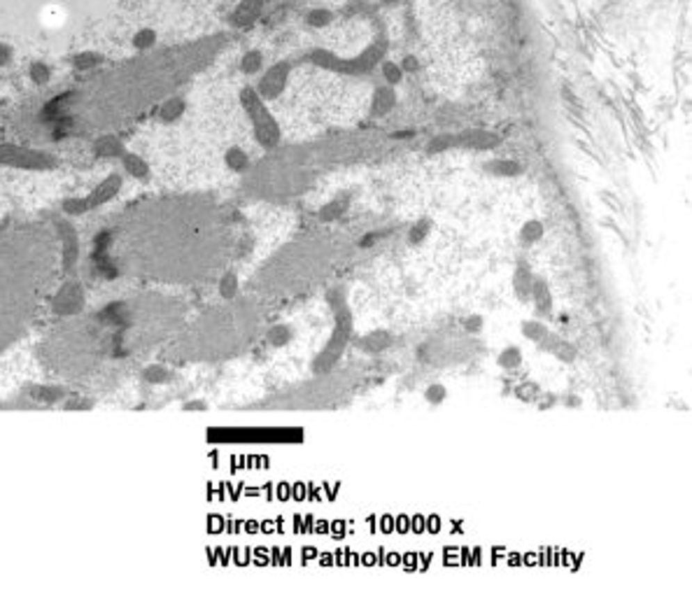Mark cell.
Masks as SVG:
<instances>
[{
  "mask_svg": "<svg viewBox=\"0 0 692 606\" xmlns=\"http://www.w3.org/2000/svg\"><path fill=\"white\" fill-rule=\"evenodd\" d=\"M133 45H136L138 49H147V47L154 45V31H150V29L140 31L136 38H133Z\"/></svg>",
  "mask_w": 692,
  "mask_h": 606,
  "instance_id": "1f68e13d",
  "label": "cell"
},
{
  "mask_svg": "<svg viewBox=\"0 0 692 606\" xmlns=\"http://www.w3.org/2000/svg\"><path fill=\"white\" fill-rule=\"evenodd\" d=\"M445 397H448V390L443 388V385H429L427 392H424V399H427L429 404H443L445 401Z\"/></svg>",
  "mask_w": 692,
  "mask_h": 606,
  "instance_id": "484cf974",
  "label": "cell"
},
{
  "mask_svg": "<svg viewBox=\"0 0 692 606\" xmlns=\"http://www.w3.org/2000/svg\"><path fill=\"white\" fill-rule=\"evenodd\" d=\"M261 5H264V0H241V5H238L234 10V15H231V24L234 26L252 24L259 17V12H261Z\"/></svg>",
  "mask_w": 692,
  "mask_h": 606,
  "instance_id": "8fae6325",
  "label": "cell"
},
{
  "mask_svg": "<svg viewBox=\"0 0 692 606\" xmlns=\"http://www.w3.org/2000/svg\"><path fill=\"white\" fill-rule=\"evenodd\" d=\"M499 138L492 136L488 131H469L462 133V136L455 138V145H462V147H471V150H490L497 147Z\"/></svg>",
  "mask_w": 692,
  "mask_h": 606,
  "instance_id": "52a82bcc",
  "label": "cell"
},
{
  "mask_svg": "<svg viewBox=\"0 0 692 606\" xmlns=\"http://www.w3.org/2000/svg\"><path fill=\"white\" fill-rule=\"evenodd\" d=\"M383 75H385V79H387L392 86H394V84H399L403 79V68H401V65L387 61V63L383 65Z\"/></svg>",
  "mask_w": 692,
  "mask_h": 606,
  "instance_id": "d4e9b609",
  "label": "cell"
},
{
  "mask_svg": "<svg viewBox=\"0 0 692 606\" xmlns=\"http://www.w3.org/2000/svg\"><path fill=\"white\" fill-rule=\"evenodd\" d=\"M403 68H405V70H415V68H417V61H415V58H405V61H403Z\"/></svg>",
  "mask_w": 692,
  "mask_h": 606,
  "instance_id": "8d00e7d4",
  "label": "cell"
},
{
  "mask_svg": "<svg viewBox=\"0 0 692 606\" xmlns=\"http://www.w3.org/2000/svg\"><path fill=\"white\" fill-rule=\"evenodd\" d=\"M488 170L497 177H515L522 173V166L515 161H501V159H499V161L488 164Z\"/></svg>",
  "mask_w": 692,
  "mask_h": 606,
  "instance_id": "2e32d148",
  "label": "cell"
},
{
  "mask_svg": "<svg viewBox=\"0 0 692 606\" xmlns=\"http://www.w3.org/2000/svg\"><path fill=\"white\" fill-rule=\"evenodd\" d=\"M429 229H431V222H429V219H420V222H417V224H415V226H412V229H410V233H408V241H410L412 245L422 243L424 238L429 236Z\"/></svg>",
  "mask_w": 692,
  "mask_h": 606,
  "instance_id": "7402d4cb",
  "label": "cell"
},
{
  "mask_svg": "<svg viewBox=\"0 0 692 606\" xmlns=\"http://www.w3.org/2000/svg\"><path fill=\"white\" fill-rule=\"evenodd\" d=\"M520 364H522V352L517 348H506L501 355H499V366H501V369L513 371Z\"/></svg>",
  "mask_w": 692,
  "mask_h": 606,
  "instance_id": "d6986e66",
  "label": "cell"
},
{
  "mask_svg": "<svg viewBox=\"0 0 692 606\" xmlns=\"http://www.w3.org/2000/svg\"><path fill=\"white\" fill-rule=\"evenodd\" d=\"M126 166H129V170L136 173V175H145V173H147V166H145L138 157H126Z\"/></svg>",
  "mask_w": 692,
  "mask_h": 606,
  "instance_id": "836d02e7",
  "label": "cell"
},
{
  "mask_svg": "<svg viewBox=\"0 0 692 606\" xmlns=\"http://www.w3.org/2000/svg\"><path fill=\"white\" fill-rule=\"evenodd\" d=\"M531 282H534V276H531V269L524 262H520L515 266V273H513V292L520 301H529V294H531Z\"/></svg>",
  "mask_w": 692,
  "mask_h": 606,
  "instance_id": "9c48e42d",
  "label": "cell"
},
{
  "mask_svg": "<svg viewBox=\"0 0 692 606\" xmlns=\"http://www.w3.org/2000/svg\"><path fill=\"white\" fill-rule=\"evenodd\" d=\"M394 105H396V93L392 86H380V89H376L373 103H371V112H373L376 117H385L387 112H392Z\"/></svg>",
  "mask_w": 692,
  "mask_h": 606,
  "instance_id": "4fadbf2b",
  "label": "cell"
},
{
  "mask_svg": "<svg viewBox=\"0 0 692 606\" xmlns=\"http://www.w3.org/2000/svg\"><path fill=\"white\" fill-rule=\"evenodd\" d=\"M226 164H229L231 170L243 173V170H248V154H245L241 147H231L226 152Z\"/></svg>",
  "mask_w": 692,
  "mask_h": 606,
  "instance_id": "ac0fdd59",
  "label": "cell"
},
{
  "mask_svg": "<svg viewBox=\"0 0 692 606\" xmlns=\"http://www.w3.org/2000/svg\"><path fill=\"white\" fill-rule=\"evenodd\" d=\"M357 345H359V350H364V352H383L392 345V336L387 334V331L378 329V331L366 334L364 338H359Z\"/></svg>",
  "mask_w": 692,
  "mask_h": 606,
  "instance_id": "5bb4252c",
  "label": "cell"
},
{
  "mask_svg": "<svg viewBox=\"0 0 692 606\" xmlns=\"http://www.w3.org/2000/svg\"><path fill=\"white\" fill-rule=\"evenodd\" d=\"M241 103H243L245 112H248L252 126H255V136L259 143H261V147L273 150L277 143H280V126H277V122L273 119L268 108L264 105V98L259 96L257 89L245 86L241 91Z\"/></svg>",
  "mask_w": 692,
  "mask_h": 606,
  "instance_id": "3957f363",
  "label": "cell"
},
{
  "mask_svg": "<svg viewBox=\"0 0 692 606\" xmlns=\"http://www.w3.org/2000/svg\"><path fill=\"white\" fill-rule=\"evenodd\" d=\"M0 164L10 166H22V168H45L51 164V159L42 152H31L22 147H12V145H3L0 147Z\"/></svg>",
  "mask_w": 692,
  "mask_h": 606,
  "instance_id": "8992f818",
  "label": "cell"
},
{
  "mask_svg": "<svg viewBox=\"0 0 692 606\" xmlns=\"http://www.w3.org/2000/svg\"><path fill=\"white\" fill-rule=\"evenodd\" d=\"M464 329L471 331V334H478V331L483 329V317L481 315H471L464 319Z\"/></svg>",
  "mask_w": 692,
  "mask_h": 606,
  "instance_id": "e575fe53",
  "label": "cell"
},
{
  "mask_svg": "<svg viewBox=\"0 0 692 606\" xmlns=\"http://www.w3.org/2000/svg\"><path fill=\"white\" fill-rule=\"evenodd\" d=\"M520 329H522V336L529 338V341H534V343H541L543 338L550 334L548 326H545L543 322H538V319H527V322H522Z\"/></svg>",
  "mask_w": 692,
  "mask_h": 606,
  "instance_id": "e0dca14e",
  "label": "cell"
},
{
  "mask_svg": "<svg viewBox=\"0 0 692 606\" xmlns=\"http://www.w3.org/2000/svg\"><path fill=\"white\" fill-rule=\"evenodd\" d=\"M61 259L63 238L47 224H24L0 236V350L33 322Z\"/></svg>",
  "mask_w": 692,
  "mask_h": 606,
  "instance_id": "7a4b0ae2",
  "label": "cell"
},
{
  "mask_svg": "<svg viewBox=\"0 0 692 606\" xmlns=\"http://www.w3.org/2000/svg\"><path fill=\"white\" fill-rule=\"evenodd\" d=\"M31 79L38 84H45L49 79V68L45 63H33L31 65Z\"/></svg>",
  "mask_w": 692,
  "mask_h": 606,
  "instance_id": "d6a6232c",
  "label": "cell"
},
{
  "mask_svg": "<svg viewBox=\"0 0 692 606\" xmlns=\"http://www.w3.org/2000/svg\"><path fill=\"white\" fill-rule=\"evenodd\" d=\"M448 147H455V136H438V138H434L427 145V152L436 154V152H443V150H448Z\"/></svg>",
  "mask_w": 692,
  "mask_h": 606,
  "instance_id": "4316f807",
  "label": "cell"
},
{
  "mask_svg": "<svg viewBox=\"0 0 692 606\" xmlns=\"http://www.w3.org/2000/svg\"><path fill=\"white\" fill-rule=\"evenodd\" d=\"M222 219L210 205L159 198L129 205L94 238L91 259L110 278L194 280L217 264Z\"/></svg>",
  "mask_w": 692,
  "mask_h": 606,
  "instance_id": "6da1fadb",
  "label": "cell"
},
{
  "mask_svg": "<svg viewBox=\"0 0 692 606\" xmlns=\"http://www.w3.org/2000/svg\"><path fill=\"white\" fill-rule=\"evenodd\" d=\"M98 61H101V56H98V54H91V51H86V54L75 56V61H72V63H75L79 70H86V68H94V65H96Z\"/></svg>",
  "mask_w": 692,
  "mask_h": 606,
  "instance_id": "4dcf8cb0",
  "label": "cell"
},
{
  "mask_svg": "<svg viewBox=\"0 0 692 606\" xmlns=\"http://www.w3.org/2000/svg\"><path fill=\"white\" fill-rule=\"evenodd\" d=\"M350 329H352V317H350L348 308L341 305V310L336 312V334L329 341L327 350H324L322 355L315 359V364H312L315 366V371H327L329 366L334 364L338 357H341L345 343H348V338H350Z\"/></svg>",
  "mask_w": 692,
  "mask_h": 606,
  "instance_id": "277c9868",
  "label": "cell"
},
{
  "mask_svg": "<svg viewBox=\"0 0 692 606\" xmlns=\"http://www.w3.org/2000/svg\"><path fill=\"white\" fill-rule=\"evenodd\" d=\"M345 208H348V201H334V203L324 205V208L319 210V219H322V222H331V219L341 217Z\"/></svg>",
  "mask_w": 692,
  "mask_h": 606,
  "instance_id": "44dd1931",
  "label": "cell"
},
{
  "mask_svg": "<svg viewBox=\"0 0 692 606\" xmlns=\"http://www.w3.org/2000/svg\"><path fill=\"white\" fill-rule=\"evenodd\" d=\"M261 65H264V56L259 54V51H250V54H245L243 61H241V68H243V72H248V75L259 72L261 70Z\"/></svg>",
  "mask_w": 692,
  "mask_h": 606,
  "instance_id": "ffe728a7",
  "label": "cell"
},
{
  "mask_svg": "<svg viewBox=\"0 0 692 606\" xmlns=\"http://www.w3.org/2000/svg\"><path fill=\"white\" fill-rule=\"evenodd\" d=\"M10 58H12V49H10L8 45H3V42H0V65L10 63Z\"/></svg>",
  "mask_w": 692,
  "mask_h": 606,
  "instance_id": "d590c367",
  "label": "cell"
},
{
  "mask_svg": "<svg viewBox=\"0 0 692 606\" xmlns=\"http://www.w3.org/2000/svg\"><path fill=\"white\" fill-rule=\"evenodd\" d=\"M289 338H291V331H289V326H273V329L268 331V341L273 345H284V343H289Z\"/></svg>",
  "mask_w": 692,
  "mask_h": 606,
  "instance_id": "cb8c5ba5",
  "label": "cell"
},
{
  "mask_svg": "<svg viewBox=\"0 0 692 606\" xmlns=\"http://www.w3.org/2000/svg\"><path fill=\"white\" fill-rule=\"evenodd\" d=\"M529 301H534L536 305V310L541 312V315H552V294H550V287H548V282L541 278H534V282H531V294H529Z\"/></svg>",
  "mask_w": 692,
  "mask_h": 606,
  "instance_id": "ba28073f",
  "label": "cell"
},
{
  "mask_svg": "<svg viewBox=\"0 0 692 606\" xmlns=\"http://www.w3.org/2000/svg\"><path fill=\"white\" fill-rule=\"evenodd\" d=\"M119 150H122V147H119V143L112 136H105V138H101L96 143V152H98V154L112 157V154H119Z\"/></svg>",
  "mask_w": 692,
  "mask_h": 606,
  "instance_id": "603a6c76",
  "label": "cell"
},
{
  "mask_svg": "<svg viewBox=\"0 0 692 606\" xmlns=\"http://www.w3.org/2000/svg\"><path fill=\"white\" fill-rule=\"evenodd\" d=\"M287 77H289V63H275L271 65L268 70L264 72V77L259 79V86H257V93L264 98V101H273L277 98L287 84Z\"/></svg>",
  "mask_w": 692,
  "mask_h": 606,
  "instance_id": "5b68a950",
  "label": "cell"
},
{
  "mask_svg": "<svg viewBox=\"0 0 692 606\" xmlns=\"http://www.w3.org/2000/svg\"><path fill=\"white\" fill-rule=\"evenodd\" d=\"M182 110H184V103L177 101V98H170V101L163 105V119H175L182 115Z\"/></svg>",
  "mask_w": 692,
  "mask_h": 606,
  "instance_id": "f546056e",
  "label": "cell"
},
{
  "mask_svg": "<svg viewBox=\"0 0 692 606\" xmlns=\"http://www.w3.org/2000/svg\"><path fill=\"white\" fill-rule=\"evenodd\" d=\"M219 289H222V294L226 298H234L236 296V292H238V280L234 273H226V276L222 278V285H219Z\"/></svg>",
  "mask_w": 692,
  "mask_h": 606,
  "instance_id": "83f0119b",
  "label": "cell"
},
{
  "mask_svg": "<svg viewBox=\"0 0 692 606\" xmlns=\"http://www.w3.org/2000/svg\"><path fill=\"white\" fill-rule=\"evenodd\" d=\"M538 345H543L550 355H555L557 359H562V362H574L576 359V348L571 343L564 341V338H557V336L548 334Z\"/></svg>",
  "mask_w": 692,
  "mask_h": 606,
  "instance_id": "7c38bea8",
  "label": "cell"
},
{
  "mask_svg": "<svg viewBox=\"0 0 692 606\" xmlns=\"http://www.w3.org/2000/svg\"><path fill=\"white\" fill-rule=\"evenodd\" d=\"M56 310L61 312H77L79 305H82V292L75 282L65 285V287L56 294Z\"/></svg>",
  "mask_w": 692,
  "mask_h": 606,
  "instance_id": "30bf717a",
  "label": "cell"
},
{
  "mask_svg": "<svg viewBox=\"0 0 692 606\" xmlns=\"http://www.w3.org/2000/svg\"><path fill=\"white\" fill-rule=\"evenodd\" d=\"M383 3H399V0H383Z\"/></svg>",
  "mask_w": 692,
  "mask_h": 606,
  "instance_id": "74e56055",
  "label": "cell"
},
{
  "mask_svg": "<svg viewBox=\"0 0 692 606\" xmlns=\"http://www.w3.org/2000/svg\"><path fill=\"white\" fill-rule=\"evenodd\" d=\"M331 19H334V15H331L329 10H312L308 15V24L310 26H327Z\"/></svg>",
  "mask_w": 692,
  "mask_h": 606,
  "instance_id": "f1b7e54d",
  "label": "cell"
},
{
  "mask_svg": "<svg viewBox=\"0 0 692 606\" xmlns=\"http://www.w3.org/2000/svg\"><path fill=\"white\" fill-rule=\"evenodd\" d=\"M543 238V222L541 219H527L520 229V243L522 245H534Z\"/></svg>",
  "mask_w": 692,
  "mask_h": 606,
  "instance_id": "9a60e30c",
  "label": "cell"
}]
</instances>
